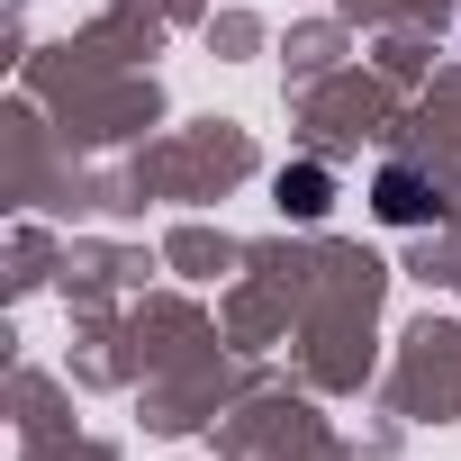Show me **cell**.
Returning <instances> with one entry per match:
<instances>
[{
  "label": "cell",
  "mask_w": 461,
  "mask_h": 461,
  "mask_svg": "<svg viewBox=\"0 0 461 461\" xmlns=\"http://www.w3.org/2000/svg\"><path fill=\"white\" fill-rule=\"evenodd\" d=\"M371 208H380L389 226H443V217H452L443 181H425L416 163H380V172H371Z\"/></svg>",
  "instance_id": "cell-1"
},
{
  "label": "cell",
  "mask_w": 461,
  "mask_h": 461,
  "mask_svg": "<svg viewBox=\"0 0 461 461\" xmlns=\"http://www.w3.org/2000/svg\"><path fill=\"white\" fill-rule=\"evenodd\" d=\"M326 199H335L326 163H290V172H281V208H290V217H326Z\"/></svg>",
  "instance_id": "cell-2"
}]
</instances>
